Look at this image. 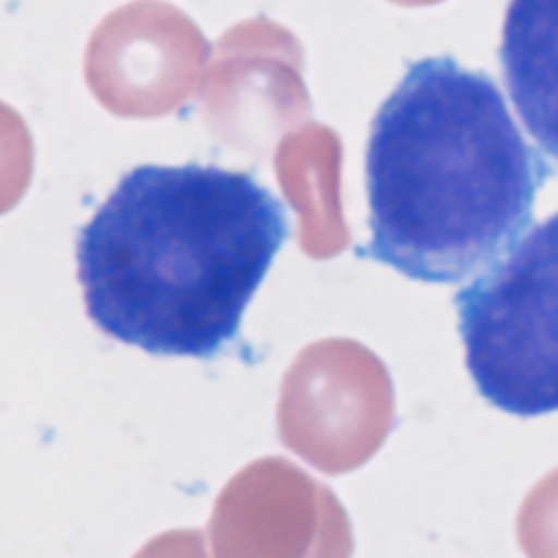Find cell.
<instances>
[{
    "mask_svg": "<svg viewBox=\"0 0 558 558\" xmlns=\"http://www.w3.org/2000/svg\"><path fill=\"white\" fill-rule=\"evenodd\" d=\"M286 235L283 205L246 172L137 166L78 233L87 316L148 353L211 357Z\"/></svg>",
    "mask_w": 558,
    "mask_h": 558,
    "instance_id": "cell-1",
    "label": "cell"
},
{
    "mask_svg": "<svg viewBox=\"0 0 558 558\" xmlns=\"http://www.w3.org/2000/svg\"><path fill=\"white\" fill-rule=\"evenodd\" d=\"M549 174L490 76L418 59L371 122L357 253L429 283L480 275L527 231Z\"/></svg>",
    "mask_w": 558,
    "mask_h": 558,
    "instance_id": "cell-2",
    "label": "cell"
},
{
    "mask_svg": "<svg viewBox=\"0 0 558 558\" xmlns=\"http://www.w3.org/2000/svg\"><path fill=\"white\" fill-rule=\"evenodd\" d=\"M477 392L517 416L558 410V211L453 296Z\"/></svg>",
    "mask_w": 558,
    "mask_h": 558,
    "instance_id": "cell-3",
    "label": "cell"
},
{
    "mask_svg": "<svg viewBox=\"0 0 558 558\" xmlns=\"http://www.w3.org/2000/svg\"><path fill=\"white\" fill-rule=\"evenodd\" d=\"M395 425V388L386 364L355 340L310 344L283 377L279 434L323 473L368 462Z\"/></svg>",
    "mask_w": 558,
    "mask_h": 558,
    "instance_id": "cell-4",
    "label": "cell"
},
{
    "mask_svg": "<svg viewBox=\"0 0 558 558\" xmlns=\"http://www.w3.org/2000/svg\"><path fill=\"white\" fill-rule=\"evenodd\" d=\"M216 558H351L349 517L329 486L281 458L229 482L211 517Z\"/></svg>",
    "mask_w": 558,
    "mask_h": 558,
    "instance_id": "cell-5",
    "label": "cell"
},
{
    "mask_svg": "<svg viewBox=\"0 0 558 558\" xmlns=\"http://www.w3.org/2000/svg\"><path fill=\"white\" fill-rule=\"evenodd\" d=\"M499 61L523 126L558 163V0H510Z\"/></svg>",
    "mask_w": 558,
    "mask_h": 558,
    "instance_id": "cell-6",
    "label": "cell"
},
{
    "mask_svg": "<svg viewBox=\"0 0 558 558\" xmlns=\"http://www.w3.org/2000/svg\"><path fill=\"white\" fill-rule=\"evenodd\" d=\"M517 541L525 558H558V466L541 477L521 501Z\"/></svg>",
    "mask_w": 558,
    "mask_h": 558,
    "instance_id": "cell-7",
    "label": "cell"
}]
</instances>
